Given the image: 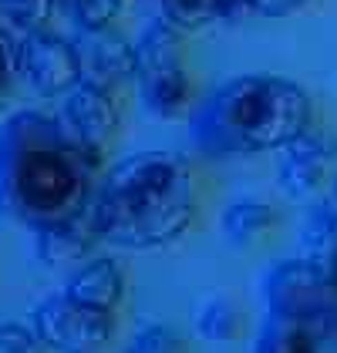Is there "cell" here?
I'll use <instances>...</instances> for the list:
<instances>
[{
	"label": "cell",
	"instance_id": "obj_1",
	"mask_svg": "<svg viewBox=\"0 0 337 353\" xmlns=\"http://www.w3.org/2000/svg\"><path fill=\"white\" fill-rule=\"evenodd\" d=\"M102 172L61 114L17 111L0 128V209L34 232L81 216Z\"/></svg>",
	"mask_w": 337,
	"mask_h": 353
},
{
	"label": "cell",
	"instance_id": "obj_2",
	"mask_svg": "<svg viewBox=\"0 0 337 353\" xmlns=\"http://www.w3.org/2000/svg\"><path fill=\"white\" fill-rule=\"evenodd\" d=\"M88 209L102 243L162 249L182 239L196 222L199 175L179 152H135L98 179Z\"/></svg>",
	"mask_w": 337,
	"mask_h": 353
},
{
	"label": "cell",
	"instance_id": "obj_3",
	"mask_svg": "<svg viewBox=\"0 0 337 353\" xmlns=\"http://www.w3.org/2000/svg\"><path fill=\"white\" fill-rule=\"evenodd\" d=\"M314 125L307 88L273 74H243L220 84L189 118L196 148L216 159L280 152Z\"/></svg>",
	"mask_w": 337,
	"mask_h": 353
},
{
	"label": "cell",
	"instance_id": "obj_4",
	"mask_svg": "<svg viewBox=\"0 0 337 353\" xmlns=\"http://www.w3.org/2000/svg\"><path fill=\"white\" fill-rule=\"evenodd\" d=\"M135 84L142 105L159 118H182L193 108V78L186 68V30L155 17L135 41Z\"/></svg>",
	"mask_w": 337,
	"mask_h": 353
},
{
	"label": "cell",
	"instance_id": "obj_5",
	"mask_svg": "<svg viewBox=\"0 0 337 353\" xmlns=\"http://www.w3.org/2000/svg\"><path fill=\"white\" fill-rule=\"evenodd\" d=\"M30 330L44 350L55 353H98L115 336V313L91 310L68 293L48 296L34 306Z\"/></svg>",
	"mask_w": 337,
	"mask_h": 353
},
{
	"label": "cell",
	"instance_id": "obj_6",
	"mask_svg": "<svg viewBox=\"0 0 337 353\" xmlns=\"http://www.w3.org/2000/svg\"><path fill=\"white\" fill-rule=\"evenodd\" d=\"M263 303L267 313L304 320L337 310V286L331 272L307 256L283 259L263 276Z\"/></svg>",
	"mask_w": 337,
	"mask_h": 353
},
{
	"label": "cell",
	"instance_id": "obj_7",
	"mask_svg": "<svg viewBox=\"0 0 337 353\" xmlns=\"http://www.w3.org/2000/svg\"><path fill=\"white\" fill-rule=\"evenodd\" d=\"M17 54H21V78L44 98L68 94L71 88L81 84V64H78L75 41L61 37L55 30H21Z\"/></svg>",
	"mask_w": 337,
	"mask_h": 353
},
{
	"label": "cell",
	"instance_id": "obj_8",
	"mask_svg": "<svg viewBox=\"0 0 337 353\" xmlns=\"http://www.w3.org/2000/svg\"><path fill=\"white\" fill-rule=\"evenodd\" d=\"M337 168V138L310 125L304 135L280 148L277 162V185L290 199H314L327 182H334Z\"/></svg>",
	"mask_w": 337,
	"mask_h": 353
},
{
	"label": "cell",
	"instance_id": "obj_9",
	"mask_svg": "<svg viewBox=\"0 0 337 353\" xmlns=\"http://www.w3.org/2000/svg\"><path fill=\"white\" fill-rule=\"evenodd\" d=\"M75 51H78L84 84L118 91L122 84L135 81V41H128L115 28L78 30Z\"/></svg>",
	"mask_w": 337,
	"mask_h": 353
},
{
	"label": "cell",
	"instance_id": "obj_10",
	"mask_svg": "<svg viewBox=\"0 0 337 353\" xmlns=\"http://www.w3.org/2000/svg\"><path fill=\"white\" fill-rule=\"evenodd\" d=\"M61 118L64 125L81 138L88 148L102 152L112 145L118 132H122V108H118V98L108 88H98V84H78L64 94V105H61Z\"/></svg>",
	"mask_w": 337,
	"mask_h": 353
},
{
	"label": "cell",
	"instance_id": "obj_11",
	"mask_svg": "<svg viewBox=\"0 0 337 353\" xmlns=\"http://www.w3.org/2000/svg\"><path fill=\"white\" fill-rule=\"evenodd\" d=\"M253 353H337V310L304 320L267 313Z\"/></svg>",
	"mask_w": 337,
	"mask_h": 353
},
{
	"label": "cell",
	"instance_id": "obj_12",
	"mask_svg": "<svg viewBox=\"0 0 337 353\" xmlns=\"http://www.w3.org/2000/svg\"><path fill=\"white\" fill-rule=\"evenodd\" d=\"M98 243H102V236H98V229L91 222V209H84L81 216L68 219V222H57L51 229L34 232V249H37V259L44 266L81 263Z\"/></svg>",
	"mask_w": 337,
	"mask_h": 353
},
{
	"label": "cell",
	"instance_id": "obj_13",
	"mask_svg": "<svg viewBox=\"0 0 337 353\" xmlns=\"http://www.w3.org/2000/svg\"><path fill=\"white\" fill-rule=\"evenodd\" d=\"M64 293L71 299H78V303H84V306H91V310L115 313L118 303L125 299V270L108 256L88 259L81 270L68 279Z\"/></svg>",
	"mask_w": 337,
	"mask_h": 353
},
{
	"label": "cell",
	"instance_id": "obj_14",
	"mask_svg": "<svg viewBox=\"0 0 337 353\" xmlns=\"http://www.w3.org/2000/svg\"><path fill=\"white\" fill-rule=\"evenodd\" d=\"M223 236L233 245H256L277 229V209L263 199H236L223 209Z\"/></svg>",
	"mask_w": 337,
	"mask_h": 353
},
{
	"label": "cell",
	"instance_id": "obj_15",
	"mask_svg": "<svg viewBox=\"0 0 337 353\" xmlns=\"http://www.w3.org/2000/svg\"><path fill=\"white\" fill-rule=\"evenodd\" d=\"M250 0H162V17L182 30L250 17Z\"/></svg>",
	"mask_w": 337,
	"mask_h": 353
},
{
	"label": "cell",
	"instance_id": "obj_16",
	"mask_svg": "<svg viewBox=\"0 0 337 353\" xmlns=\"http://www.w3.org/2000/svg\"><path fill=\"white\" fill-rule=\"evenodd\" d=\"M243 310L236 306V299H229L226 293H209L199 299L193 326L202 340L209 343H233L243 333Z\"/></svg>",
	"mask_w": 337,
	"mask_h": 353
},
{
	"label": "cell",
	"instance_id": "obj_17",
	"mask_svg": "<svg viewBox=\"0 0 337 353\" xmlns=\"http://www.w3.org/2000/svg\"><path fill=\"white\" fill-rule=\"evenodd\" d=\"M337 249V199L324 195L320 202H314V209L304 219L300 229V256H307L314 263H327L331 252Z\"/></svg>",
	"mask_w": 337,
	"mask_h": 353
},
{
	"label": "cell",
	"instance_id": "obj_18",
	"mask_svg": "<svg viewBox=\"0 0 337 353\" xmlns=\"http://www.w3.org/2000/svg\"><path fill=\"white\" fill-rule=\"evenodd\" d=\"M125 3L128 0H68V10H71V21L78 30H102L115 28Z\"/></svg>",
	"mask_w": 337,
	"mask_h": 353
},
{
	"label": "cell",
	"instance_id": "obj_19",
	"mask_svg": "<svg viewBox=\"0 0 337 353\" xmlns=\"http://www.w3.org/2000/svg\"><path fill=\"white\" fill-rule=\"evenodd\" d=\"M57 0H0V10L7 14V21L21 30L48 28V21L55 17Z\"/></svg>",
	"mask_w": 337,
	"mask_h": 353
},
{
	"label": "cell",
	"instance_id": "obj_20",
	"mask_svg": "<svg viewBox=\"0 0 337 353\" xmlns=\"http://www.w3.org/2000/svg\"><path fill=\"white\" fill-rule=\"evenodd\" d=\"M128 353H186V340L172 326H145L139 336L132 340Z\"/></svg>",
	"mask_w": 337,
	"mask_h": 353
},
{
	"label": "cell",
	"instance_id": "obj_21",
	"mask_svg": "<svg viewBox=\"0 0 337 353\" xmlns=\"http://www.w3.org/2000/svg\"><path fill=\"white\" fill-rule=\"evenodd\" d=\"M21 78V54H17V37L0 30V114L7 108L14 84Z\"/></svg>",
	"mask_w": 337,
	"mask_h": 353
},
{
	"label": "cell",
	"instance_id": "obj_22",
	"mask_svg": "<svg viewBox=\"0 0 337 353\" xmlns=\"http://www.w3.org/2000/svg\"><path fill=\"white\" fill-rule=\"evenodd\" d=\"M0 353H41V340L28 326L0 323Z\"/></svg>",
	"mask_w": 337,
	"mask_h": 353
},
{
	"label": "cell",
	"instance_id": "obj_23",
	"mask_svg": "<svg viewBox=\"0 0 337 353\" xmlns=\"http://www.w3.org/2000/svg\"><path fill=\"white\" fill-rule=\"evenodd\" d=\"M310 0H250V10L253 17H273V21H280V17H290V14H297V10H304Z\"/></svg>",
	"mask_w": 337,
	"mask_h": 353
},
{
	"label": "cell",
	"instance_id": "obj_24",
	"mask_svg": "<svg viewBox=\"0 0 337 353\" xmlns=\"http://www.w3.org/2000/svg\"><path fill=\"white\" fill-rule=\"evenodd\" d=\"M324 270L331 272V279H334V286H337V249H334V252H331V259L324 263Z\"/></svg>",
	"mask_w": 337,
	"mask_h": 353
},
{
	"label": "cell",
	"instance_id": "obj_25",
	"mask_svg": "<svg viewBox=\"0 0 337 353\" xmlns=\"http://www.w3.org/2000/svg\"><path fill=\"white\" fill-rule=\"evenodd\" d=\"M327 195H331V199H337V175H334V182H331V189H327Z\"/></svg>",
	"mask_w": 337,
	"mask_h": 353
}]
</instances>
